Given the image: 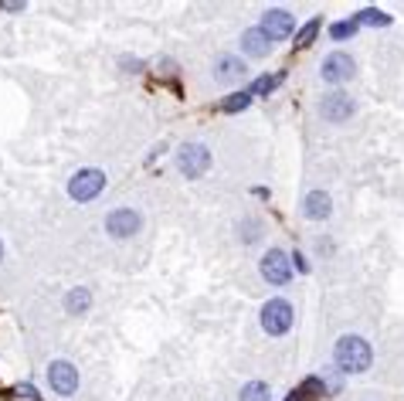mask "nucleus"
I'll return each mask as SVG.
<instances>
[{
	"label": "nucleus",
	"mask_w": 404,
	"mask_h": 401,
	"mask_svg": "<svg viewBox=\"0 0 404 401\" xmlns=\"http://www.w3.org/2000/svg\"><path fill=\"white\" fill-rule=\"evenodd\" d=\"M333 361H336V367H340L343 374H364L367 367H370V361H374V354H370V344H367L364 337L347 333V337L336 340Z\"/></svg>",
	"instance_id": "nucleus-1"
},
{
	"label": "nucleus",
	"mask_w": 404,
	"mask_h": 401,
	"mask_svg": "<svg viewBox=\"0 0 404 401\" xmlns=\"http://www.w3.org/2000/svg\"><path fill=\"white\" fill-rule=\"evenodd\" d=\"M177 167H180L184 177L194 180V177L207 174V167H211V150H207L204 143H184L180 153H177Z\"/></svg>",
	"instance_id": "nucleus-2"
},
{
	"label": "nucleus",
	"mask_w": 404,
	"mask_h": 401,
	"mask_svg": "<svg viewBox=\"0 0 404 401\" xmlns=\"http://www.w3.org/2000/svg\"><path fill=\"white\" fill-rule=\"evenodd\" d=\"M289 326H292V306L285 299H269L262 306V330L272 337H282L289 333Z\"/></svg>",
	"instance_id": "nucleus-3"
},
{
	"label": "nucleus",
	"mask_w": 404,
	"mask_h": 401,
	"mask_svg": "<svg viewBox=\"0 0 404 401\" xmlns=\"http://www.w3.org/2000/svg\"><path fill=\"white\" fill-rule=\"evenodd\" d=\"M102 187H106V174L95 170V167H85V170H79V174L68 180V194L75 200H92Z\"/></svg>",
	"instance_id": "nucleus-4"
},
{
	"label": "nucleus",
	"mask_w": 404,
	"mask_h": 401,
	"mask_svg": "<svg viewBox=\"0 0 404 401\" xmlns=\"http://www.w3.org/2000/svg\"><path fill=\"white\" fill-rule=\"evenodd\" d=\"M262 276L272 282V286H285L292 276V259L285 255L282 248H269L262 255Z\"/></svg>",
	"instance_id": "nucleus-5"
},
{
	"label": "nucleus",
	"mask_w": 404,
	"mask_h": 401,
	"mask_svg": "<svg viewBox=\"0 0 404 401\" xmlns=\"http://www.w3.org/2000/svg\"><path fill=\"white\" fill-rule=\"evenodd\" d=\"M106 232H109L113 239H133V235L140 232V214H136L133 207H116V211H109V214H106Z\"/></svg>",
	"instance_id": "nucleus-6"
},
{
	"label": "nucleus",
	"mask_w": 404,
	"mask_h": 401,
	"mask_svg": "<svg viewBox=\"0 0 404 401\" xmlns=\"http://www.w3.org/2000/svg\"><path fill=\"white\" fill-rule=\"evenodd\" d=\"M48 381H51V388H55L58 395H65V398L79 391V371H75L68 361H51V367H48Z\"/></svg>",
	"instance_id": "nucleus-7"
},
{
	"label": "nucleus",
	"mask_w": 404,
	"mask_h": 401,
	"mask_svg": "<svg viewBox=\"0 0 404 401\" xmlns=\"http://www.w3.org/2000/svg\"><path fill=\"white\" fill-rule=\"evenodd\" d=\"M320 75L323 82L329 85H340V82H347L354 75V58L350 55H343V51H333V55H326L323 58V68H320Z\"/></svg>",
	"instance_id": "nucleus-8"
},
{
	"label": "nucleus",
	"mask_w": 404,
	"mask_h": 401,
	"mask_svg": "<svg viewBox=\"0 0 404 401\" xmlns=\"http://www.w3.org/2000/svg\"><path fill=\"white\" fill-rule=\"evenodd\" d=\"M292 14L289 10H265V17H262V31H265V38L269 41H279V38H289L292 35Z\"/></svg>",
	"instance_id": "nucleus-9"
},
{
	"label": "nucleus",
	"mask_w": 404,
	"mask_h": 401,
	"mask_svg": "<svg viewBox=\"0 0 404 401\" xmlns=\"http://www.w3.org/2000/svg\"><path fill=\"white\" fill-rule=\"evenodd\" d=\"M320 113H323L326 122H343L354 116V102H350V95L333 92V95H326L323 102H320Z\"/></svg>",
	"instance_id": "nucleus-10"
},
{
	"label": "nucleus",
	"mask_w": 404,
	"mask_h": 401,
	"mask_svg": "<svg viewBox=\"0 0 404 401\" xmlns=\"http://www.w3.org/2000/svg\"><path fill=\"white\" fill-rule=\"evenodd\" d=\"M329 207H333V200H329V194H323V191H313V194H306V200H302V214H306L309 221L329 218Z\"/></svg>",
	"instance_id": "nucleus-11"
},
{
	"label": "nucleus",
	"mask_w": 404,
	"mask_h": 401,
	"mask_svg": "<svg viewBox=\"0 0 404 401\" xmlns=\"http://www.w3.org/2000/svg\"><path fill=\"white\" fill-rule=\"evenodd\" d=\"M269 38H265V31L262 28H251V31H244L242 35V51L248 58H265L269 55Z\"/></svg>",
	"instance_id": "nucleus-12"
},
{
	"label": "nucleus",
	"mask_w": 404,
	"mask_h": 401,
	"mask_svg": "<svg viewBox=\"0 0 404 401\" xmlns=\"http://www.w3.org/2000/svg\"><path fill=\"white\" fill-rule=\"evenodd\" d=\"M323 395H326L323 377H306V381H302L285 401H316V398H323Z\"/></svg>",
	"instance_id": "nucleus-13"
},
{
	"label": "nucleus",
	"mask_w": 404,
	"mask_h": 401,
	"mask_svg": "<svg viewBox=\"0 0 404 401\" xmlns=\"http://www.w3.org/2000/svg\"><path fill=\"white\" fill-rule=\"evenodd\" d=\"M242 75H244V65H242V58H231V55H224V58H218V79H221V82L242 79Z\"/></svg>",
	"instance_id": "nucleus-14"
},
{
	"label": "nucleus",
	"mask_w": 404,
	"mask_h": 401,
	"mask_svg": "<svg viewBox=\"0 0 404 401\" xmlns=\"http://www.w3.org/2000/svg\"><path fill=\"white\" fill-rule=\"evenodd\" d=\"M92 306V292L88 289H72L68 296H65V310L68 313H85Z\"/></svg>",
	"instance_id": "nucleus-15"
},
{
	"label": "nucleus",
	"mask_w": 404,
	"mask_h": 401,
	"mask_svg": "<svg viewBox=\"0 0 404 401\" xmlns=\"http://www.w3.org/2000/svg\"><path fill=\"white\" fill-rule=\"evenodd\" d=\"M238 401H269V384L265 381H248Z\"/></svg>",
	"instance_id": "nucleus-16"
},
{
	"label": "nucleus",
	"mask_w": 404,
	"mask_h": 401,
	"mask_svg": "<svg viewBox=\"0 0 404 401\" xmlns=\"http://www.w3.org/2000/svg\"><path fill=\"white\" fill-rule=\"evenodd\" d=\"M320 35V17H313V21H306L299 31H296V48H306V44H313V38Z\"/></svg>",
	"instance_id": "nucleus-17"
},
{
	"label": "nucleus",
	"mask_w": 404,
	"mask_h": 401,
	"mask_svg": "<svg viewBox=\"0 0 404 401\" xmlns=\"http://www.w3.org/2000/svg\"><path fill=\"white\" fill-rule=\"evenodd\" d=\"M357 24H370V28H387V24H391V17H387L384 10H374V7H370V10H360V14H357Z\"/></svg>",
	"instance_id": "nucleus-18"
},
{
	"label": "nucleus",
	"mask_w": 404,
	"mask_h": 401,
	"mask_svg": "<svg viewBox=\"0 0 404 401\" xmlns=\"http://www.w3.org/2000/svg\"><path fill=\"white\" fill-rule=\"evenodd\" d=\"M251 102V92H231L224 102H221V113H238V109H248Z\"/></svg>",
	"instance_id": "nucleus-19"
},
{
	"label": "nucleus",
	"mask_w": 404,
	"mask_h": 401,
	"mask_svg": "<svg viewBox=\"0 0 404 401\" xmlns=\"http://www.w3.org/2000/svg\"><path fill=\"white\" fill-rule=\"evenodd\" d=\"M282 85V75H262V79L251 85V95H269V92H276Z\"/></svg>",
	"instance_id": "nucleus-20"
},
{
	"label": "nucleus",
	"mask_w": 404,
	"mask_h": 401,
	"mask_svg": "<svg viewBox=\"0 0 404 401\" xmlns=\"http://www.w3.org/2000/svg\"><path fill=\"white\" fill-rule=\"evenodd\" d=\"M357 35V21H340V24H333L329 28V38L333 41H347Z\"/></svg>",
	"instance_id": "nucleus-21"
},
{
	"label": "nucleus",
	"mask_w": 404,
	"mask_h": 401,
	"mask_svg": "<svg viewBox=\"0 0 404 401\" xmlns=\"http://www.w3.org/2000/svg\"><path fill=\"white\" fill-rule=\"evenodd\" d=\"M0 10H10V14H17V10H24V3H7V0H0Z\"/></svg>",
	"instance_id": "nucleus-22"
},
{
	"label": "nucleus",
	"mask_w": 404,
	"mask_h": 401,
	"mask_svg": "<svg viewBox=\"0 0 404 401\" xmlns=\"http://www.w3.org/2000/svg\"><path fill=\"white\" fill-rule=\"evenodd\" d=\"M292 262H296V265H299V269H302V272H306V269H309V265H306V259H302V255H299V252H296V255H292Z\"/></svg>",
	"instance_id": "nucleus-23"
},
{
	"label": "nucleus",
	"mask_w": 404,
	"mask_h": 401,
	"mask_svg": "<svg viewBox=\"0 0 404 401\" xmlns=\"http://www.w3.org/2000/svg\"><path fill=\"white\" fill-rule=\"evenodd\" d=\"M21 395H28V398H38V391H35L31 384H21Z\"/></svg>",
	"instance_id": "nucleus-24"
},
{
	"label": "nucleus",
	"mask_w": 404,
	"mask_h": 401,
	"mask_svg": "<svg viewBox=\"0 0 404 401\" xmlns=\"http://www.w3.org/2000/svg\"><path fill=\"white\" fill-rule=\"evenodd\" d=\"M0 255H3V245H0Z\"/></svg>",
	"instance_id": "nucleus-25"
}]
</instances>
